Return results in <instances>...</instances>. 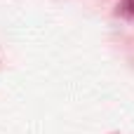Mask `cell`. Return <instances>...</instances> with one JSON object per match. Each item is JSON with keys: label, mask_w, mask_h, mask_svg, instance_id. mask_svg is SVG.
<instances>
[{"label": "cell", "mask_w": 134, "mask_h": 134, "mask_svg": "<svg viewBox=\"0 0 134 134\" xmlns=\"http://www.w3.org/2000/svg\"><path fill=\"white\" fill-rule=\"evenodd\" d=\"M120 12H122L125 16L134 19V0H122V5H120Z\"/></svg>", "instance_id": "cell-1"}]
</instances>
